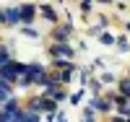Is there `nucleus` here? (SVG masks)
<instances>
[{"label":"nucleus","mask_w":130,"mask_h":122,"mask_svg":"<svg viewBox=\"0 0 130 122\" xmlns=\"http://www.w3.org/2000/svg\"><path fill=\"white\" fill-rule=\"evenodd\" d=\"M24 73H26V65H21V62H10V60L3 65V70H0V75H3V81H5V83L21 78Z\"/></svg>","instance_id":"1"},{"label":"nucleus","mask_w":130,"mask_h":122,"mask_svg":"<svg viewBox=\"0 0 130 122\" xmlns=\"http://www.w3.org/2000/svg\"><path fill=\"white\" fill-rule=\"evenodd\" d=\"M50 55H52L55 60H60V57H73L75 52H73V49L68 47V44H57V42H55V44L50 47Z\"/></svg>","instance_id":"2"},{"label":"nucleus","mask_w":130,"mask_h":122,"mask_svg":"<svg viewBox=\"0 0 130 122\" xmlns=\"http://www.w3.org/2000/svg\"><path fill=\"white\" fill-rule=\"evenodd\" d=\"M31 109L37 112H55V101H50V99H31Z\"/></svg>","instance_id":"3"},{"label":"nucleus","mask_w":130,"mask_h":122,"mask_svg":"<svg viewBox=\"0 0 130 122\" xmlns=\"http://www.w3.org/2000/svg\"><path fill=\"white\" fill-rule=\"evenodd\" d=\"M3 21H5L8 26L18 24V21H21V13H18V8H5V13H3Z\"/></svg>","instance_id":"4"},{"label":"nucleus","mask_w":130,"mask_h":122,"mask_svg":"<svg viewBox=\"0 0 130 122\" xmlns=\"http://www.w3.org/2000/svg\"><path fill=\"white\" fill-rule=\"evenodd\" d=\"M18 13H21V21H31V18H34V13H37V8H34V5H21Z\"/></svg>","instance_id":"5"},{"label":"nucleus","mask_w":130,"mask_h":122,"mask_svg":"<svg viewBox=\"0 0 130 122\" xmlns=\"http://www.w3.org/2000/svg\"><path fill=\"white\" fill-rule=\"evenodd\" d=\"M70 37V26H57V31H55V39H57V44H65V39Z\"/></svg>","instance_id":"6"},{"label":"nucleus","mask_w":130,"mask_h":122,"mask_svg":"<svg viewBox=\"0 0 130 122\" xmlns=\"http://www.w3.org/2000/svg\"><path fill=\"white\" fill-rule=\"evenodd\" d=\"M44 94H47V99H50V101H52V99H62V91H60V86H55V83H50Z\"/></svg>","instance_id":"7"},{"label":"nucleus","mask_w":130,"mask_h":122,"mask_svg":"<svg viewBox=\"0 0 130 122\" xmlns=\"http://www.w3.org/2000/svg\"><path fill=\"white\" fill-rule=\"evenodd\" d=\"M120 96H122V99H130V78L120 83Z\"/></svg>","instance_id":"8"},{"label":"nucleus","mask_w":130,"mask_h":122,"mask_svg":"<svg viewBox=\"0 0 130 122\" xmlns=\"http://www.w3.org/2000/svg\"><path fill=\"white\" fill-rule=\"evenodd\" d=\"M42 13H44V16H47L50 21H55V10H52L50 5H42Z\"/></svg>","instance_id":"9"},{"label":"nucleus","mask_w":130,"mask_h":122,"mask_svg":"<svg viewBox=\"0 0 130 122\" xmlns=\"http://www.w3.org/2000/svg\"><path fill=\"white\" fill-rule=\"evenodd\" d=\"M5 62H8V49L0 47V65H5Z\"/></svg>","instance_id":"10"},{"label":"nucleus","mask_w":130,"mask_h":122,"mask_svg":"<svg viewBox=\"0 0 130 122\" xmlns=\"http://www.w3.org/2000/svg\"><path fill=\"white\" fill-rule=\"evenodd\" d=\"M102 42H104V44H112V42H115V39H112V37H109V34H102Z\"/></svg>","instance_id":"11"},{"label":"nucleus","mask_w":130,"mask_h":122,"mask_svg":"<svg viewBox=\"0 0 130 122\" xmlns=\"http://www.w3.org/2000/svg\"><path fill=\"white\" fill-rule=\"evenodd\" d=\"M83 122H94V117H91V109H86V117H83Z\"/></svg>","instance_id":"12"},{"label":"nucleus","mask_w":130,"mask_h":122,"mask_svg":"<svg viewBox=\"0 0 130 122\" xmlns=\"http://www.w3.org/2000/svg\"><path fill=\"white\" fill-rule=\"evenodd\" d=\"M0 21H3V10H0Z\"/></svg>","instance_id":"13"},{"label":"nucleus","mask_w":130,"mask_h":122,"mask_svg":"<svg viewBox=\"0 0 130 122\" xmlns=\"http://www.w3.org/2000/svg\"><path fill=\"white\" fill-rule=\"evenodd\" d=\"M3 99H5V96H3V94H0V101H3Z\"/></svg>","instance_id":"14"}]
</instances>
